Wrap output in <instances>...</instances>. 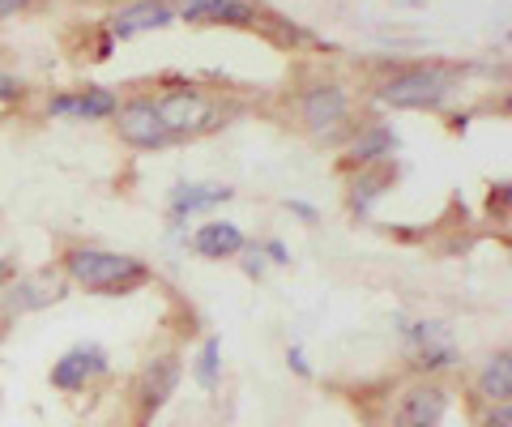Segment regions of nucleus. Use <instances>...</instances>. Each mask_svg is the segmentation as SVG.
<instances>
[{
	"label": "nucleus",
	"instance_id": "19",
	"mask_svg": "<svg viewBox=\"0 0 512 427\" xmlns=\"http://www.w3.org/2000/svg\"><path fill=\"white\" fill-rule=\"evenodd\" d=\"M192 381H197L205 393H214L222 385V338H205L201 351H197V363H192Z\"/></svg>",
	"mask_w": 512,
	"mask_h": 427
},
{
	"label": "nucleus",
	"instance_id": "14",
	"mask_svg": "<svg viewBox=\"0 0 512 427\" xmlns=\"http://www.w3.org/2000/svg\"><path fill=\"white\" fill-rule=\"evenodd\" d=\"M474 402L478 406H495V402H512V355L495 351L483 359V368L474 376Z\"/></svg>",
	"mask_w": 512,
	"mask_h": 427
},
{
	"label": "nucleus",
	"instance_id": "2",
	"mask_svg": "<svg viewBox=\"0 0 512 427\" xmlns=\"http://www.w3.org/2000/svg\"><path fill=\"white\" fill-rule=\"evenodd\" d=\"M461 73L453 65H402L376 86V99L393 112H436L457 94Z\"/></svg>",
	"mask_w": 512,
	"mask_h": 427
},
{
	"label": "nucleus",
	"instance_id": "6",
	"mask_svg": "<svg viewBox=\"0 0 512 427\" xmlns=\"http://www.w3.org/2000/svg\"><path fill=\"white\" fill-rule=\"evenodd\" d=\"M397 329H402V338H406L414 376H444V372L461 368V346L453 342L444 321H402Z\"/></svg>",
	"mask_w": 512,
	"mask_h": 427
},
{
	"label": "nucleus",
	"instance_id": "22",
	"mask_svg": "<svg viewBox=\"0 0 512 427\" xmlns=\"http://www.w3.org/2000/svg\"><path fill=\"white\" fill-rule=\"evenodd\" d=\"M248 257H244V274L248 278H265V252L261 248H244Z\"/></svg>",
	"mask_w": 512,
	"mask_h": 427
},
{
	"label": "nucleus",
	"instance_id": "4",
	"mask_svg": "<svg viewBox=\"0 0 512 427\" xmlns=\"http://www.w3.org/2000/svg\"><path fill=\"white\" fill-rule=\"evenodd\" d=\"M448 406H453V389L440 376H414L389 398L380 427H440Z\"/></svg>",
	"mask_w": 512,
	"mask_h": 427
},
{
	"label": "nucleus",
	"instance_id": "10",
	"mask_svg": "<svg viewBox=\"0 0 512 427\" xmlns=\"http://www.w3.org/2000/svg\"><path fill=\"white\" fill-rule=\"evenodd\" d=\"M69 295V282L60 274L43 270V274H30V278H13L5 291H0V312L5 316H22V312H39V308H52Z\"/></svg>",
	"mask_w": 512,
	"mask_h": 427
},
{
	"label": "nucleus",
	"instance_id": "16",
	"mask_svg": "<svg viewBox=\"0 0 512 427\" xmlns=\"http://www.w3.org/2000/svg\"><path fill=\"white\" fill-rule=\"evenodd\" d=\"M393 188V167L389 163H376V167H359L355 176H350V214L367 218L372 214V205Z\"/></svg>",
	"mask_w": 512,
	"mask_h": 427
},
{
	"label": "nucleus",
	"instance_id": "1",
	"mask_svg": "<svg viewBox=\"0 0 512 427\" xmlns=\"http://www.w3.org/2000/svg\"><path fill=\"white\" fill-rule=\"evenodd\" d=\"M60 274H64V282H73V287H82L90 295H133L141 287H150V278H154V270L141 257L94 248V244L64 248Z\"/></svg>",
	"mask_w": 512,
	"mask_h": 427
},
{
	"label": "nucleus",
	"instance_id": "12",
	"mask_svg": "<svg viewBox=\"0 0 512 427\" xmlns=\"http://www.w3.org/2000/svg\"><path fill=\"white\" fill-rule=\"evenodd\" d=\"M120 99L103 86H86L77 94H52L47 103V116H60V120H111L116 116Z\"/></svg>",
	"mask_w": 512,
	"mask_h": 427
},
{
	"label": "nucleus",
	"instance_id": "18",
	"mask_svg": "<svg viewBox=\"0 0 512 427\" xmlns=\"http://www.w3.org/2000/svg\"><path fill=\"white\" fill-rule=\"evenodd\" d=\"M180 18L218 22V26H256V9L244 5V0H184Z\"/></svg>",
	"mask_w": 512,
	"mask_h": 427
},
{
	"label": "nucleus",
	"instance_id": "7",
	"mask_svg": "<svg viewBox=\"0 0 512 427\" xmlns=\"http://www.w3.org/2000/svg\"><path fill=\"white\" fill-rule=\"evenodd\" d=\"M154 107H158V116H163V124L171 129L175 141L205 137V133H214L218 124H227L218 107L205 99L201 90H192V86H175V90H167V94H158Z\"/></svg>",
	"mask_w": 512,
	"mask_h": 427
},
{
	"label": "nucleus",
	"instance_id": "17",
	"mask_svg": "<svg viewBox=\"0 0 512 427\" xmlns=\"http://www.w3.org/2000/svg\"><path fill=\"white\" fill-rule=\"evenodd\" d=\"M231 197H235V188H227V184H175L171 188V218L218 210V205H227Z\"/></svg>",
	"mask_w": 512,
	"mask_h": 427
},
{
	"label": "nucleus",
	"instance_id": "26",
	"mask_svg": "<svg viewBox=\"0 0 512 427\" xmlns=\"http://www.w3.org/2000/svg\"><path fill=\"white\" fill-rule=\"evenodd\" d=\"M35 0H0V22H9V18H18V13H26Z\"/></svg>",
	"mask_w": 512,
	"mask_h": 427
},
{
	"label": "nucleus",
	"instance_id": "20",
	"mask_svg": "<svg viewBox=\"0 0 512 427\" xmlns=\"http://www.w3.org/2000/svg\"><path fill=\"white\" fill-rule=\"evenodd\" d=\"M478 427H512V402H495L478 410Z\"/></svg>",
	"mask_w": 512,
	"mask_h": 427
},
{
	"label": "nucleus",
	"instance_id": "5",
	"mask_svg": "<svg viewBox=\"0 0 512 427\" xmlns=\"http://www.w3.org/2000/svg\"><path fill=\"white\" fill-rule=\"evenodd\" d=\"M184 381V359L175 351H158L141 363V372L128 385V402H133V427H146L158 410L171 402V393Z\"/></svg>",
	"mask_w": 512,
	"mask_h": 427
},
{
	"label": "nucleus",
	"instance_id": "21",
	"mask_svg": "<svg viewBox=\"0 0 512 427\" xmlns=\"http://www.w3.org/2000/svg\"><path fill=\"white\" fill-rule=\"evenodd\" d=\"M286 368H291L299 381H312V363L303 355V346H286Z\"/></svg>",
	"mask_w": 512,
	"mask_h": 427
},
{
	"label": "nucleus",
	"instance_id": "8",
	"mask_svg": "<svg viewBox=\"0 0 512 427\" xmlns=\"http://www.w3.org/2000/svg\"><path fill=\"white\" fill-rule=\"evenodd\" d=\"M111 120H116L120 141H124V146H133V150H167V146H175L171 129L163 124L154 99H146V94H137V99L120 103Z\"/></svg>",
	"mask_w": 512,
	"mask_h": 427
},
{
	"label": "nucleus",
	"instance_id": "13",
	"mask_svg": "<svg viewBox=\"0 0 512 427\" xmlns=\"http://www.w3.org/2000/svg\"><path fill=\"white\" fill-rule=\"evenodd\" d=\"M244 248H248V235L235 223H201L192 231V252L201 261H235L244 257Z\"/></svg>",
	"mask_w": 512,
	"mask_h": 427
},
{
	"label": "nucleus",
	"instance_id": "23",
	"mask_svg": "<svg viewBox=\"0 0 512 427\" xmlns=\"http://www.w3.org/2000/svg\"><path fill=\"white\" fill-rule=\"evenodd\" d=\"M22 99V86H18V77H9L5 69H0V103H18Z\"/></svg>",
	"mask_w": 512,
	"mask_h": 427
},
{
	"label": "nucleus",
	"instance_id": "15",
	"mask_svg": "<svg viewBox=\"0 0 512 427\" xmlns=\"http://www.w3.org/2000/svg\"><path fill=\"white\" fill-rule=\"evenodd\" d=\"M402 146L397 141V133L389 129V124H367V129L350 141V154H346V163L350 171H359V167H376V163H389V154Z\"/></svg>",
	"mask_w": 512,
	"mask_h": 427
},
{
	"label": "nucleus",
	"instance_id": "27",
	"mask_svg": "<svg viewBox=\"0 0 512 427\" xmlns=\"http://www.w3.org/2000/svg\"><path fill=\"white\" fill-rule=\"evenodd\" d=\"M13 278H18V265H13L9 257H0V291H5Z\"/></svg>",
	"mask_w": 512,
	"mask_h": 427
},
{
	"label": "nucleus",
	"instance_id": "9",
	"mask_svg": "<svg viewBox=\"0 0 512 427\" xmlns=\"http://www.w3.org/2000/svg\"><path fill=\"white\" fill-rule=\"evenodd\" d=\"M107 351L103 346H94V342H77V346H69L56 363H52V389H60V393H82V389H90L99 376H107Z\"/></svg>",
	"mask_w": 512,
	"mask_h": 427
},
{
	"label": "nucleus",
	"instance_id": "24",
	"mask_svg": "<svg viewBox=\"0 0 512 427\" xmlns=\"http://www.w3.org/2000/svg\"><path fill=\"white\" fill-rule=\"evenodd\" d=\"M261 252H265V257L274 261V265H291V248H286L282 240H265V244H261Z\"/></svg>",
	"mask_w": 512,
	"mask_h": 427
},
{
	"label": "nucleus",
	"instance_id": "25",
	"mask_svg": "<svg viewBox=\"0 0 512 427\" xmlns=\"http://www.w3.org/2000/svg\"><path fill=\"white\" fill-rule=\"evenodd\" d=\"M286 210H291L295 218H303V223H316V218H320V210H316V205L299 201V197H291V201H286Z\"/></svg>",
	"mask_w": 512,
	"mask_h": 427
},
{
	"label": "nucleus",
	"instance_id": "3",
	"mask_svg": "<svg viewBox=\"0 0 512 427\" xmlns=\"http://www.w3.org/2000/svg\"><path fill=\"white\" fill-rule=\"evenodd\" d=\"M350 116H355V103H350V90L342 82H316L299 94V124L320 146L346 141L350 129H355Z\"/></svg>",
	"mask_w": 512,
	"mask_h": 427
},
{
	"label": "nucleus",
	"instance_id": "11",
	"mask_svg": "<svg viewBox=\"0 0 512 427\" xmlns=\"http://www.w3.org/2000/svg\"><path fill=\"white\" fill-rule=\"evenodd\" d=\"M180 22V9L171 0H128L107 18V39H137L150 30H167Z\"/></svg>",
	"mask_w": 512,
	"mask_h": 427
}]
</instances>
